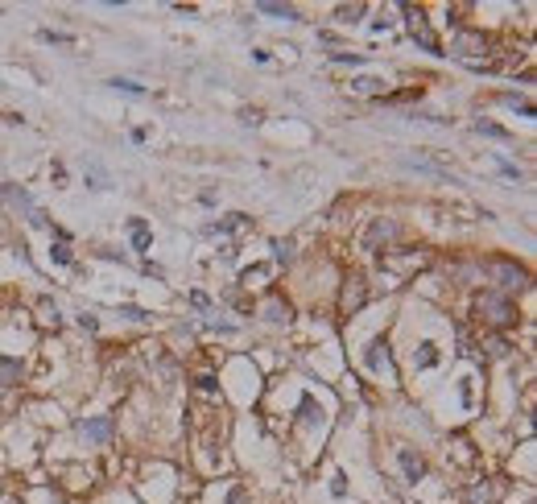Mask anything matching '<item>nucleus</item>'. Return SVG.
Wrapping results in <instances>:
<instances>
[{
    "label": "nucleus",
    "mask_w": 537,
    "mask_h": 504,
    "mask_svg": "<svg viewBox=\"0 0 537 504\" xmlns=\"http://www.w3.org/2000/svg\"><path fill=\"white\" fill-rule=\"evenodd\" d=\"M450 54H454V58H463V62H475L480 54H488V42H484V34L454 29V38H450Z\"/></svg>",
    "instance_id": "obj_1"
},
{
    "label": "nucleus",
    "mask_w": 537,
    "mask_h": 504,
    "mask_svg": "<svg viewBox=\"0 0 537 504\" xmlns=\"http://www.w3.org/2000/svg\"><path fill=\"white\" fill-rule=\"evenodd\" d=\"M480 315L496 326H508V322L517 319V310H513V302L508 298H500V294H480Z\"/></svg>",
    "instance_id": "obj_2"
},
{
    "label": "nucleus",
    "mask_w": 537,
    "mask_h": 504,
    "mask_svg": "<svg viewBox=\"0 0 537 504\" xmlns=\"http://www.w3.org/2000/svg\"><path fill=\"white\" fill-rule=\"evenodd\" d=\"M488 277H492L500 289H521V285H529V273H525L521 265H513V261H492V265H488Z\"/></svg>",
    "instance_id": "obj_3"
},
{
    "label": "nucleus",
    "mask_w": 537,
    "mask_h": 504,
    "mask_svg": "<svg viewBox=\"0 0 537 504\" xmlns=\"http://www.w3.org/2000/svg\"><path fill=\"white\" fill-rule=\"evenodd\" d=\"M79 430H83V438H91V442H108L112 438V417H87Z\"/></svg>",
    "instance_id": "obj_4"
},
{
    "label": "nucleus",
    "mask_w": 537,
    "mask_h": 504,
    "mask_svg": "<svg viewBox=\"0 0 537 504\" xmlns=\"http://www.w3.org/2000/svg\"><path fill=\"white\" fill-rule=\"evenodd\" d=\"M364 298H368L364 277H352V281H348V289H343V310H359V306H364Z\"/></svg>",
    "instance_id": "obj_5"
},
{
    "label": "nucleus",
    "mask_w": 537,
    "mask_h": 504,
    "mask_svg": "<svg viewBox=\"0 0 537 504\" xmlns=\"http://www.w3.org/2000/svg\"><path fill=\"white\" fill-rule=\"evenodd\" d=\"M17 380H21V360L0 356V384H17Z\"/></svg>",
    "instance_id": "obj_6"
},
{
    "label": "nucleus",
    "mask_w": 537,
    "mask_h": 504,
    "mask_svg": "<svg viewBox=\"0 0 537 504\" xmlns=\"http://www.w3.org/2000/svg\"><path fill=\"white\" fill-rule=\"evenodd\" d=\"M397 463H401V471L417 484V475H422V459H413V451H397Z\"/></svg>",
    "instance_id": "obj_7"
},
{
    "label": "nucleus",
    "mask_w": 537,
    "mask_h": 504,
    "mask_svg": "<svg viewBox=\"0 0 537 504\" xmlns=\"http://www.w3.org/2000/svg\"><path fill=\"white\" fill-rule=\"evenodd\" d=\"M129 231H133V248L136 252H145V248H149V228H145V219H133Z\"/></svg>",
    "instance_id": "obj_8"
},
{
    "label": "nucleus",
    "mask_w": 537,
    "mask_h": 504,
    "mask_svg": "<svg viewBox=\"0 0 537 504\" xmlns=\"http://www.w3.org/2000/svg\"><path fill=\"white\" fill-rule=\"evenodd\" d=\"M108 87H116V92L133 95V99H141V95H145V87H141V83H133V79H112V83H108Z\"/></svg>",
    "instance_id": "obj_9"
},
{
    "label": "nucleus",
    "mask_w": 537,
    "mask_h": 504,
    "mask_svg": "<svg viewBox=\"0 0 537 504\" xmlns=\"http://www.w3.org/2000/svg\"><path fill=\"white\" fill-rule=\"evenodd\" d=\"M261 13H268V17H285V21H298V13H294V8H285V4H273V0H265V4H261Z\"/></svg>",
    "instance_id": "obj_10"
},
{
    "label": "nucleus",
    "mask_w": 537,
    "mask_h": 504,
    "mask_svg": "<svg viewBox=\"0 0 537 504\" xmlns=\"http://www.w3.org/2000/svg\"><path fill=\"white\" fill-rule=\"evenodd\" d=\"M475 133H480V137H496V141H508V133H504V129H496V124H484V120H480V124H475Z\"/></svg>",
    "instance_id": "obj_11"
},
{
    "label": "nucleus",
    "mask_w": 537,
    "mask_h": 504,
    "mask_svg": "<svg viewBox=\"0 0 537 504\" xmlns=\"http://www.w3.org/2000/svg\"><path fill=\"white\" fill-rule=\"evenodd\" d=\"M393 231H397V228H393V224H376V228L368 231V248H372V244H376L380 236H393Z\"/></svg>",
    "instance_id": "obj_12"
},
{
    "label": "nucleus",
    "mask_w": 537,
    "mask_h": 504,
    "mask_svg": "<svg viewBox=\"0 0 537 504\" xmlns=\"http://www.w3.org/2000/svg\"><path fill=\"white\" fill-rule=\"evenodd\" d=\"M54 261H58V265H71V248H66V240L54 244Z\"/></svg>",
    "instance_id": "obj_13"
},
{
    "label": "nucleus",
    "mask_w": 537,
    "mask_h": 504,
    "mask_svg": "<svg viewBox=\"0 0 537 504\" xmlns=\"http://www.w3.org/2000/svg\"><path fill=\"white\" fill-rule=\"evenodd\" d=\"M364 17V4H352V8H339V21H356Z\"/></svg>",
    "instance_id": "obj_14"
},
{
    "label": "nucleus",
    "mask_w": 537,
    "mask_h": 504,
    "mask_svg": "<svg viewBox=\"0 0 537 504\" xmlns=\"http://www.w3.org/2000/svg\"><path fill=\"white\" fill-rule=\"evenodd\" d=\"M268 315H273V322H285V315H289V310H285L281 302H268Z\"/></svg>",
    "instance_id": "obj_15"
},
{
    "label": "nucleus",
    "mask_w": 537,
    "mask_h": 504,
    "mask_svg": "<svg viewBox=\"0 0 537 504\" xmlns=\"http://www.w3.org/2000/svg\"><path fill=\"white\" fill-rule=\"evenodd\" d=\"M380 352H385L380 343H372V347H368V368H380Z\"/></svg>",
    "instance_id": "obj_16"
},
{
    "label": "nucleus",
    "mask_w": 537,
    "mask_h": 504,
    "mask_svg": "<svg viewBox=\"0 0 537 504\" xmlns=\"http://www.w3.org/2000/svg\"><path fill=\"white\" fill-rule=\"evenodd\" d=\"M120 315H124V319H133V322L149 319V315H145V310H141V306H124V310H120Z\"/></svg>",
    "instance_id": "obj_17"
},
{
    "label": "nucleus",
    "mask_w": 537,
    "mask_h": 504,
    "mask_svg": "<svg viewBox=\"0 0 537 504\" xmlns=\"http://www.w3.org/2000/svg\"><path fill=\"white\" fill-rule=\"evenodd\" d=\"M331 58H335V62H352V66H359V62H364L359 54H343V50H339V54H331Z\"/></svg>",
    "instance_id": "obj_18"
},
{
    "label": "nucleus",
    "mask_w": 537,
    "mask_h": 504,
    "mask_svg": "<svg viewBox=\"0 0 537 504\" xmlns=\"http://www.w3.org/2000/svg\"><path fill=\"white\" fill-rule=\"evenodd\" d=\"M79 326H83V331H95L99 322H95V315H79Z\"/></svg>",
    "instance_id": "obj_19"
}]
</instances>
